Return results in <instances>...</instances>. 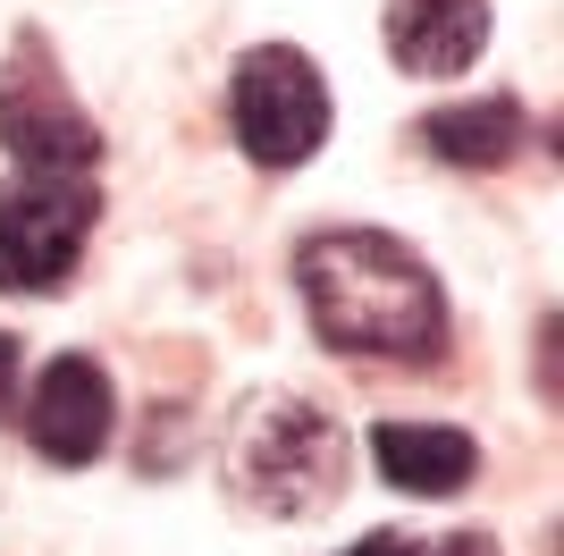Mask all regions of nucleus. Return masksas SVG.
<instances>
[{
    "instance_id": "nucleus-1",
    "label": "nucleus",
    "mask_w": 564,
    "mask_h": 556,
    "mask_svg": "<svg viewBox=\"0 0 564 556\" xmlns=\"http://www.w3.org/2000/svg\"><path fill=\"white\" fill-rule=\"evenodd\" d=\"M295 296L312 338L371 363H438L447 354V296L430 261L388 228H321L295 245Z\"/></svg>"
},
{
    "instance_id": "nucleus-2",
    "label": "nucleus",
    "mask_w": 564,
    "mask_h": 556,
    "mask_svg": "<svg viewBox=\"0 0 564 556\" xmlns=\"http://www.w3.org/2000/svg\"><path fill=\"white\" fill-rule=\"evenodd\" d=\"M228 489L270 523H312L346 489V430L312 396H253L228 430Z\"/></svg>"
},
{
    "instance_id": "nucleus-3",
    "label": "nucleus",
    "mask_w": 564,
    "mask_h": 556,
    "mask_svg": "<svg viewBox=\"0 0 564 556\" xmlns=\"http://www.w3.org/2000/svg\"><path fill=\"white\" fill-rule=\"evenodd\" d=\"M228 127L253 169H304L329 143V85L295 43H253L228 76Z\"/></svg>"
},
{
    "instance_id": "nucleus-4",
    "label": "nucleus",
    "mask_w": 564,
    "mask_h": 556,
    "mask_svg": "<svg viewBox=\"0 0 564 556\" xmlns=\"http://www.w3.org/2000/svg\"><path fill=\"white\" fill-rule=\"evenodd\" d=\"M0 143L18 152L25 178H94L101 169V127L76 110V93H68V76H59L43 34L9 43V68H0Z\"/></svg>"
},
{
    "instance_id": "nucleus-5",
    "label": "nucleus",
    "mask_w": 564,
    "mask_h": 556,
    "mask_svg": "<svg viewBox=\"0 0 564 556\" xmlns=\"http://www.w3.org/2000/svg\"><path fill=\"white\" fill-rule=\"evenodd\" d=\"M94 178H9L0 185V296H59L94 236Z\"/></svg>"
},
{
    "instance_id": "nucleus-6",
    "label": "nucleus",
    "mask_w": 564,
    "mask_h": 556,
    "mask_svg": "<svg viewBox=\"0 0 564 556\" xmlns=\"http://www.w3.org/2000/svg\"><path fill=\"white\" fill-rule=\"evenodd\" d=\"M18 414H25L34 456L94 463L101 447H110V430H118V388H110V371H101L94 354H51V363L34 371V388H25Z\"/></svg>"
},
{
    "instance_id": "nucleus-7",
    "label": "nucleus",
    "mask_w": 564,
    "mask_h": 556,
    "mask_svg": "<svg viewBox=\"0 0 564 556\" xmlns=\"http://www.w3.org/2000/svg\"><path fill=\"white\" fill-rule=\"evenodd\" d=\"M388 51L404 76H464L489 51V0H388Z\"/></svg>"
},
{
    "instance_id": "nucleus-8",
    "label": "nucleus",
    "mask_w": 564,
    "mask_h": 556,
    "mask_svg": "<svg viewBox=\"0 0 564 556\" xmlns=\"http://www.w3.org/2000/svg\"><path fill=\"white\" fill-rule=\"evenodd\" d=\"M371 463L379 481L404 489V498H455L480 472V447L455 421H379L371 430Z\"/></svg>"
},
{
    "instance_id": "nucleus-9",
    "label": "nucleus",
    "mask_w": 564,
    "mask_h": 556,
    "mask_svg": "<svg viewBox=\"0 0 564 556\" xmlns=\"http://www.w3.org/2000/svg\"><path fill=\"white\" fill-rule=\"evenodd\" d=\"M522 136H531V118H522L514 93L447 101V110H430L422 127H413V143H422L430 161H447V169H506L522 152Z\"/></svg>"
},
{
    "instance_id": "nucleus-10",
    "label": "nucleus",
    "mask_w": 564,
    "mask_h": 556,
    "mask_svg": "<svg viewBox=\"0 0 564 556\" xmlns=\"http://www.w3.org/2000/svg\"><path fill=\"white\" fill-rule=\"evenodd\" d=\"M346 556H489V539H480V532H464V539H404V532H371L362 548H346Z\"/></svg>"
},
{
    "instance_id": "nucleus-11",
    "label": "nucleus",
    "mask_w": 564,
    "mask_h": 556,
    "mask_svg": "<svg viewBox=\"0 0 564 556\" xmlns=\"http://www.w3.org/2000/svg\"><path fill=\"white\" fill-rule=\"evenodd\" d=\"M9 379H18V338H9V329H0V421L18 414V396H9Z\"/></svg>"
}]
</instances>
